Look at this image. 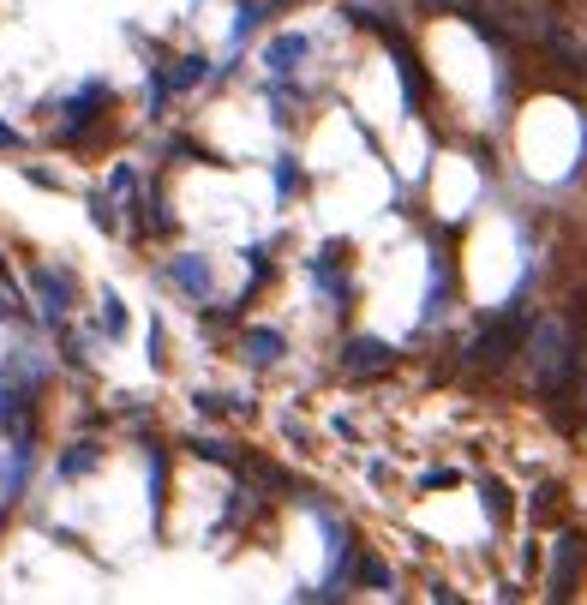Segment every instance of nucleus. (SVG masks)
<instances>
[{
  "mask_svg": "<svg viewBox=\"0 0 587 605\" xmlns=\"http://www.w3.org/2000/svg\"><path fill=\"white\" fill-rule=\"evenodd\" d=\"M516 336H522V318H504L492 336H480V360H486V366H504V354H510Z\"/></svg>",
  "mask_w": 587,
  "mask_h": 605,
  "instance_id": "f257e3e1",
  "label": "nucleus"
},
{
  "mask_svg": "<svg viewBox=\"0 0 587 605\" xmlns=\"http://www.w3.org/2000/svg\"><path fill=\"white\" fill-rule=\"evenodd\" d=\"M384 360H390V348H378V342H354L348 372H372V366H384Z\"/></svg>",
  "mask_w": 587,
  "mask_h": 605,
  "instance_id": "f03ea898",
  "label": "nucleus"
}]
</instances>
